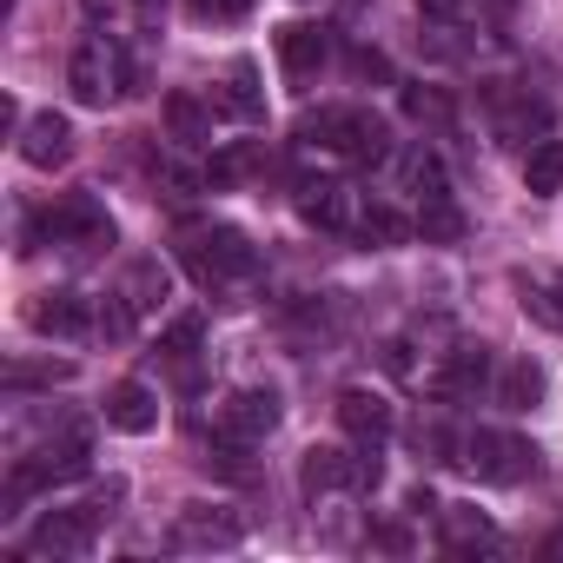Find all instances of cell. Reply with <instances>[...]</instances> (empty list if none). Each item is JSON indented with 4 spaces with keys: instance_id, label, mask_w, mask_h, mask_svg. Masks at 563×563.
<instances>
[{
    "instance_id": "obj_1",
    "label": "cell",
    "mask_w": 563,
    "mask_h": 563,
    "mask_svg": "<svg viewBox=\"0 0 563 563\" xmlns=\"http://www.w3.org/2000/svg\"><path fill=\"white\" fill-rule=\"evenodd\" d=\"M299 140L306 146H325V153H345L358 166H385L391 159V126L365 107H319L299 120Z\"/></svg>"
},
{
    "instance_id": "obj_2",
    "label": "cell",
    "mask_w": 563,
    "mask_h": 563,
    "mask_svg": "<svg viewBox=\"0 0 563 563\" xmlns=\"http://www.w3.org/2000/svg\"><path fill=\"white\" fill-rule=\"evenodd\" d=\"M179 258H186V272L199 278L206 292H219V286H232V278L258 272V252L232 225H179Z\"/></svg>"
},
{
    "instance_id": "obj_3",
    "label": "cell",
    "mask_w": 563,
    "mask_h": 563,
    "mask_svg": "<svg viewBox=\"0 0 563 563\" xmlns=\"http://www.w3.org/2000/svg\"><path fill=\"white\" fill-rule=\"evenodd\" d=\"M67 87H74L80 107H107L113 93H133V60H126V47L107 41V34H87V41L74 47V60H67Z\"/></svg>"
},
{
    "instance_id": "obj_4",
    "label": "cell",
    "mask_w": 563,
    "mask_h": 563,
    "mask_svg": "<svg viewBox=\"0 0 563 563\" xmlns=\"http://www.w3.org/2000/svg\"><path fill=\"white\" fill-rule=\"evenodd\" d=\"M299 484H306L312 497H325V490H365V484H378V451H372V444H358V451L312 444L306 464H299Z\"/></svg>"
},
{
    "instance_id": "obj_5",
    "label": "cell",
    "mask_w": 563,
    "mask_h": 563,
    "mask_svg": "<svg viewBox=\"0 0 563 563\" xmlns=\"http://www.w3.org/2000/svg\"><path fill=\"white\" fill-rule=\"evenodd\" d=\"M457 464H471L484 484H517V477L537 471V451H530L523 438H510V431H471Z\"/></svg>"
},
{
    "instance_id": "obj_6",
    "label": "cell",
    "mask_w": 563,
    "mask_h": 563,
    "mask_svg": "<svg viewBox=\"0 0 563 563\" xmlns=\"http://www.w3.org/2000/svg\"><path fill=\"white\" fill-rule=\"evenodd\" d=\"M87 464H93V431L74 424V431H60V438L41 451V464H21V471H14V497H27V490H41V484H67V477H80Z\"/></svg>"
},
{
    "instance_id": "obj_7",
    "label": "cell",
    "mask_w": 563,
    "mask_h": 563,
    "mask_svg": "<svg viewBox=\"0 0 563 563\" xmlns=\"http://www.w3.org/2000/svg\"><path fill=\"white\" fill-rule=\"evenodd\" d=\"M47 239L74 245V252H93V245H113V219L93 192H67L54 212H47Z\"/></svg>"
},
{
    "instance_id": "obj_8",
    "label": "cell",
    "mask_w": 563,
    "mask_h": 563,
    "mask_svg": "<svg viewBox=\"0 0 563 563\" xmlns=\"http://www.w3.org/2000/svg\"><path fill=\"white\" fill-rule=\"evenodd\" d=\"M245 537V517L225 510V504H186L179 523H173V543L179 550H232Z\"/></svg>"
},
{
    "instance_id": "obj_9",
    "label": "cell",
    "mask_w": 563,
    "mask_h": 563,
    "mask_svg": "<svg viewBox=\"0 0 563 563\" xmlns=\"http://www.w3.org/2000/svg\"><path fill=\"white\" fill-rule=\"evenodd\" d=\"M93 530H100V510H47L34 523V556H87L93 550Z\"/></svg>"
},
{
    "instance_id": "obj_10",
    "label": "cell",
    "mask_w": 563,
    "mask_h": 563,
    "mask_svg": "<svg viewBox=\"0 0 563 563\" xmlns=\"http://www.w3.org/2000/svg\"><path fill=\"white\" fill-rule=\"evenodd\" d=\"M299 219L319 232H345V225H358V199L345 179H299Z\"/></svg>"
},
{
    "instance_id": "obj_11",
    "label": "cell",
    "mask_w": 563,
    "mask_h": 563,
    "mask_svg": "<svg viewBox=\"0 0 563 563\" xmlns=\"http://www.w3.org/2000/svg\"><path fill=\"white\" fill-rule=\"evenodd\" d=\"M332 54V34L312 27V21H292V27H278V74H286L292 87H306Z\"/></svg>"
},
{
    "instance_id": "obj_12",
    "label": "cell",
    "mask_w": 563,
    "mask_h": 563,
    "mask_svg": "<svg viewBox=\"0 0 563 563\" xmlns=\"http://www.w3.org/2000/svg\"><path fill=\"white\" fill-rule=\"evenodd\" d=\"M272 424H278V391H232L219 405V438L232 444H258Z\"/></svg>"
},
{
    "instance_id": "obj_13",
    "label": "cell",
    "mask_w": 563,
    "mask_h": 563,
    "mask_svg": "<svg viewBox=\"0 0 563 563\" xmlns=\"http://www.w3.org/2000/svg\"><path fill=\"white\" fill-rule=\"evenodd\" d=\"M27 325H34V332H47V339H87L100 319L87 312V299H80V292H41V299L27 306Z\"/></svg>"
},
{
    "instance_id": "obj_14",
    "label": "cell",
    "mask_w": 563,
    "mask_h": 563,
    "mask_svg": "<svg viewBox=\"0 0 563 563\" xmlns=\"http://www.w3.org/2000/svg\"><path fill=\"white\" fill-rule=\"evenodd\" d=\"M339 424H345V438H358V444H385L391 438V405L378 398V391H365V385H352V391H339Z\"/></svg>"
},
{
    "instance_id": "obj_15",
    "label": "cell",
    "mask_w": 563,
    "mask_h": 563,
    "mask_svg": "<svg viewBox=\"0 0 563 563\" xmlns=\"http://www.w3.org/2000/svg\"><path fill=\"white\" fill-rule=\"evenodd\" d=\"M67 153H74V126H67V113H34V120L21 126V159H27V166L54 173Z\"/></svg>"
},
{
    "instance_id": "obj_16",
    "label": "cell",
    "mask_w": 563,
    "mask_h": 563,
    "mask_svg": "<svg viewBox=\"0 0 563 563\" xmlns=\"http://www.w3.org/2000/svg\"><path fill=\"white\" fill-rule=\"evenodd\" d=\"M107 424H113V431H133V438L153 431V424H159V398H153L140 378H120V385L107 391Z\"/></svg>"
},
{
    "instance_id": "obj_17",
    "label": "cell",
    "mask_w": 563,
    "mask_h": 563,
    "mask_svg": "<svg viewBox=\"0 0 563 563\" xmlns=\"http://www.w3.org/2000/svg\"><path fill=\"white\" fill-rule=\"evenodd\" d=\"M490 107H497V140H510V146H530V133H543L550 126V113H543V100H510L504 87H490Z\"/></svg>"
},
{
    "instance_id": "obj_18",
    "label": "cell",
    "mask_w": 563,
    "mask_h": 563,
    "mask_svg": "<svg viewBox=\"0 0 563 563\" xmlns=\"http://www.w3.org/2000/svg\"><path fill=\"white\" fill-rule=\"evenodd\" d=\"M219 107H225L232 120H245V126H258V120H265V93H258V67H252V60H232V67H225Z\"/></svg>"
},
{
    "instance_id": "obj_19",
    "label": "cell",
    "mask_w": 563,
    "mask_h": 563,
    "mask_svg": "<svg viewBox=\"0 0 563 563\" xmlns=\"http://www.w3.org/2000/svg\"><path fill=\"white\" fill-rule=\"evenodd\" d=\"M166 133L199 153V146H212V113H206L192 93H166Z\"/></svg>"
},
{
    "instance_id": "obj_20",
    "label": "cell",
    "mask_w": 563,
    "mask_h": 563,
    "mask_svg": "<svg viewBox=\"0 0 563 563\" xmlns=\"http://www.w3.org/2000/svg\"><path fill=\"white\" fill-rule=\"evenodd\" d=\"M365 245H405L411 232H418V219H405L398 206H385V199H372V206H358V225H352Z\"/></svg>"
},
{
    "instance_id": "obj_21",
    "label": "cell",
    "mask_w": 563,
    "mask_h": 563,
    "mask_svg": "<svg viewBox=\"0 0 563 563\" xmlns=\"http://www.w3.org/2000/svg\"><path fill=\"white\" fill-rule=\"evenodd\" d=\"M398 173H405V192H418V206H424V199H451V186H444V159H438L431 146H411V153L398 159Z\"/></svg>"
},
{
    "instance_id": "obj_22",
    "label": "cell",
    "mask_w": 563,
    "mask_h": 563,
    "mask_svg": "<svg viewBox=\"0 0 563 563\" xmlns=\"http://www.w3.org/2000/svg\"><path fill=\"white\" fill-rule=\"evenodd\" d=\"M484 372H490V352H484V345H457L451 365L438 372V391H444V398H464V391L484 385Z\"/></svg>"
},
{
    "instance_id": "obj_23",
    "label": "cell",
    "mask_w": 563,
    "mask_h": 563,
    "mask_svg": "<svg viewBox=\"0 0 563 563\" xmlns=\"http://www.w3.org/2000/svg\"><path fill=\"white\" fill-rule=\"evenodd\" d=\"M444 543H451V550H484V543H497V530H490L484 510L451 504V510H444Z\"/></svg>"
},
{
    "instance_id": "obj_24",
    "label": "cell",
    "mask_w": 563,
    "mask_h": 563,
    "mask_svg": "<svg viewBox=\"0 0 563 563\" xmlns=\"http://www.w3.org/2000/svg\"><path fill=\"white\" fill-rule=\"evenodd\" d=\"M523 186H530V199H543V192L563 186V140H537V146H530V159H523Z\"/></svg>"
},
{
    "instance_id": "obj_25",
    "label": "cell",
    "mask_w": 563,
    "mask_h": 563,
    "mask_svg": "<svg viewBox=\"0 0 563 563\" xmlns=\"http://www.w3.org/2000/svg\"><path fill=\"white\" fill-rule=\"evenodd\" d=\"M418 239H424V245H457V239H464V212H457L451 199H424V206H418Z\"/></svg>"
},
{
    "instance_id": "obj_26",
    "label": "cell",
    "mask_w": 563,
    "mask_h": 563,
    "mask_svg": "<svg viewBox=\"0 0 563 563\" xmlns=\"http://www.w3.org/2000/svg\"><path fill=\"white\" fill-rule=\"evenodd\" d=\"M497 398H504L510 411H530V405L543 398V372H537L530 358H517V365H504V378H497Z\"/></svg>"
},
{
    "instance_id": "obj_27",
    "label": "cell",
    "mask_w": 563,
    "mask_h": 563,
    "mask_svg": "<svg viewBox=\"0 0 563 563\" xmlns=\"http://www.w3.org/2000/svg\"><path fill=\"white\" fill-rule=\"evenodd\" d=\"M159 299H166V272H159L153 258H140V265H133V278H126V306H133V312L146 319V312H153Z\"/></svg>"
},
{
    "instance_id": "obj_28",
    "label": "cell",
    "mask_w": 563,
    "mask_h": 563,
    "mask_svg": "<svg viewBox=\"0 0 563 563\" xmlns=\"http://www.w3.org/2000/svg\"><path fill=\"white\" fill-rule=\"evenodd\" d=\"M199 339H206V319H199V312H186V319H173V325H166V339H159V352L186 365V358L199 352Z\"/></svg>"
},
{
    "instance_id": "obj_29",
    "label": "cell",
    "mask_w": 563,
    "mask_h": 563,
    "mask_svg": "<svg viewBox=\"0 0 563 563\" xmlns=\"http://www.w3.org/2000/svg\"><path fill=\"white\" fill-rule=\"evenodd\" d=\"M405 113L411 120H451V100L431 93V87H405Z\"/></svg>"
},
{
    "instance_id": "obj_30",
    "label": "cell",
    "mask_w": 563,
    "mask_h": 563,
    "mask_svg": "<svg viewBox=\"0 0 563 563\" xmlns=\"http://www.w3.org/2000/svg\"><path fill=\"white\" fill-rule=\"evenodd\" d=\"M186 8H192L199 21H239V14L252 8V0H186Z\"/></svg>"
},
{
    "instance_id": "obj_31",
    "label": "cell",
    "mask_w": 563,
    "mask_h": 563,
    "mask_svg": "<svg viewBox=\"0 0 563 563\" xmlns=\"http://www.w3.org/2000/svg\"><path fill=\"white\" fill-rule=\"evenodd\" d=\"M352 74H358V80H391V60H385L378 47H358V54H352Z\"/></svg>"
},
{
    "instance_id": "obj_32",
    "label": "cell",
    "mask_w": 563,
    "mask_h": 563,
    "mask_svg": "<svg viewBox=\"0 0 563 563\" xmlns=\"http://www.w3.org/2000/svg\"><path fill=\"white\" fill-rule=\"evenodd\" d=\"M418 14H431V21H457V14H464V0H418Z\"/></svg>"
},
{
    "instance_id": "obj_33",
    "label": "cell",
    "mask_w": 563,
    "mask_h": 563,
    "mask_svg": "<svg viewBox=\"0 0 563 563\" xmlns=\"http://www.w3.org/2000/svg\"><path fill=\"white\" fill-rule=\"evenodd\" d=\"M80 14H87V21H100V14H113V0H80Z\"/></svg>"
},
{
    "instance_id": "obj_34",
    "label": "cell",
    "mask_w": 563,
    "mask_h": 563,
    "mask_svg": "<svg viewBox=\"0 0 563 563\" xmlns=\"http://www.w3.org/2000/svg\"><path fill=\"white\" fill-rule=\"evenodd\" d=\"M133 8H140V21H146V27L159 21V0H133Z\"/></svg>"
},
{
    "instance_id": "obj_35",
    "label": "cell",
    "mask_w": 563,
    "mask_h": 563,
    "mask_svg": "<svg viewBox=\"0 0 563 563\" xmlns=\"http://www.w3.org/2000/svg\"><path fill=\"white\" fill-rule=\"evenodd\" d=\"M550 556H563V530H556V537H550Z\"/></svg>"
},
{
    "instance_id": "obj_36",
    "label": "cell",
    "mask_w": 563,
    "mask_h": 563,
    "mask_svg": "<svg viewBox=\"0 0 563 563\" xmlns=\"http://www.w3.org/2000/svg\"><path fill=\"white\" fill-rule=\"evenodd\" d=\"M550 292H556V306H563V278H556V286H550Z\"/></svg>"
}]
</instances>
